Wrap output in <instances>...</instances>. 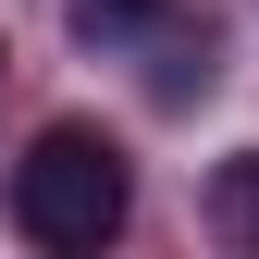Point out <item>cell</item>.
I'll return each mask as SVG.
<instances>
[{
	"mask_svg": "<svg viewBox=\"0 0 259 259\" xmlns=\"http://www.w3.org/2000/svg\"><path fill=\"white\" fill-rule=\"evenodd\" d=\"M123 222H136V160H123V136H99V123H50V136L13 160V235H25V247L99 259Z\"/></svg>",
	"mask_w": 259,
	"mask_h": 259,
	"instance_id": "obj_1",
	"label": "cell"
},
{
	"mask_svg": "<svg viewBox=\"0 0 259 259\" xmlns=\"http://www.w3.org/2000/svg\"><path fill=\"white\" fill-rule=\"evenodd\" d=\"M0 62H13V50H0Z\"/></svg>",
	"mask_w": 259,
	"mask_h": 259,
	"instance_id": "obj_4",
	"label": "cell"
},
{
	"mask_svg": "<svg viewBox=\"0 0 259 259\" xmlns=\"http://www.w3.org/2000/svg\"><path fill=\"white\" fill-rule=\"evenodd\" d=\"M210 235L259 259V148H247V160H222V173H210Z\"/></svg>",
	"mask_w": 259,
	"mask_h": 259,
	"instance_id": "obj_2",
	"label": "cell"
},
{
	"mask_svg": "<svg viewBox=\"0 0 259 259\" xmlns=\"http://www.w3.org/2000/svg\"><path fill=\"white\" fill-rule=\"evenodd\" d=\"M160 13V0H74V25H87V37H123V25H148Z\"/></svg>",
	"mask_w": 259,
	"mask_h": 259,
	"instance_id": "obj_3",
	"label": "cell"
}]
</instances>
